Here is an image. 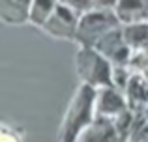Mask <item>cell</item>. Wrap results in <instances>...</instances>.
Instances as JSON below:
<instances>
[{"label": "cell", "instance_id": "6da1fadb", "mask_svg": "<svg viewBox=\"0 0 148 142\" xmlns=\"http://www.w3.org/2000/svg\"><path fill=\"white\" fill-rule=\"evenodd\" d=\"M98 90L81 82L73 94L60 127V142H77L81 133L96 120Z\"/></svg>", "mask_w": 148, "mask_h": 142}, {"label": "cell", "instance_id": "7a4b0ae2", "mask_svg": "<svg viewBox=\"0 0 148 142\" xmlns=\"http://www.w3.org/2000/svg\"><path fill=\"white\" fill-rule=\"evenodd\" d=\"M112 64L94 47H79L75 54V69L81 82L96 88L112 86Z\"/></svg>", "mask_w": 148, "mask_h": 142}, {"label": "cell", "instance_id": "3957f363", "mask_svg": "<svg viewBox=\"0 0 148 142\" xmlns=\"http://www.w3.org/2000/svg\"><path fill=\"white\" fill-rule=\"evenodd\" d=\"M118 26L120 22L112 10H92L81 15L75 41L79 43V47H94L105 34Z\"/></svg>", "mask_w": 148, "mask_h": 142}, {"label": "cell", "instance_id": "277c9868", "mask_svg": "<svg viewBox=\"0 0 148 142\" xmlns=\"http://www.w3.org/2000/svg\"><path fill=\"white\" fill-rule=\"evenodd\" d=\"M79 21L81 15L75 10H71L69 6H66L64 2H58L56 10L53 11V15L49 17V21L43 24V32L49 34L54 39H69L75 41L77 30H79Z\"/></svg>", "mask_w": 148, "mask_h": 142}, {"label": "cell", "instance_id": "5b68a950", "mask_svg": "<svg viewBox=\"0 0 148 142\" xmlns=\"http://www.w3.org/2000/svg\"><path fill=\"white\" fill-rule=\"evenodd\" d=\"M96 51H99L112 66H130L133 60L135 52L131 51V47L124 39V30L122 26L111 30L109 34H105L103 37L94 45Z\"/></svg>", "mask_w": 148, "mask_h": 142}, {"label": "cell", "instance_id": "8992f818", "mask_svg": "<svg viewBox=\"0 0 148 142\" xmlns=\"http://www.w3.org/2000/svg\"><path fill=\"white\" fill-rule=\"evenodd\" d=\"M127 97L126 92L118 90L114 86L109 88H99L98 90V99H96V110L98 116H105V118H118L120 114L127 112Z\"/></svg>", "mask_w": 148, "mask_h": 142}, {"label": "cell", "instance_id": "52a82bcc", "mask_svg": "<svg viewBox=\"0 0 148 142\" xmlns=\"http://www.w3.org/2000/svg\"><path fill=\"white\" fill-rule=\"evenodd\" d=\"M77 142H122V135L112 118L96 116V120L81 133Z\"/></svg>", "mask_w": 148, "mask_h": 142}, {"label": "cell", "instance_id": "ba28073f", "mask_svg": "<svg viewBox=\"0 0 148 142\" xmlns=\"http://www.w3.org/2000/svg\"><path fill=\"white\" fill-rule=\"evenodd\" d=\"M112 11L120 26L148 22V0H118Z\"/></svg>", "mask_w": 148, "mask_h": 142}, {"label": "cell", "instance_id": "9c48e42d", "mask_svg": "<svg viewBox=\"0 0 148 142\" xmlns=\"http://www.w3.org/2000/svg\"><path fill=\"white\" fill-rule=\"evenodd\" d=\"M32 0H0V19L6 24H26L30 19Z\"/></svg>", "mask_w": 148, "mask_h": 142}, {"label": "cell", "instance_id": "30bf717a", "mask_svg": "<svg viewBox=\"0 0 148 142\" xmlns=\"http://www.w3.org/2000/svg\"><path fill=\"white\" fill-rule=\"evenodd\" d=\"M124 39L131 47L133 52H146L148 51V22H137V24L122 26Z\"/></svg>", "mask_w": 148, "mask_h": 142}, {"label": "cell", "instance_id": "8fae6325", "mask_svg": "<svg viewBox=\"0 0 148 142\" xmlns=\"http://www.w3.org/2000/svg\"><path fill=\"white\" fill-rule=\"evenodd\" d=\"M58 2H60V0H32L28 22L34 24V26H38V28H43V24L49 21L53 11L56 10Z\"/></svg>", "mask_w": 148, "mask_h": 142}, {"label": "cell", "instance_id": "7c38bea8", "mask_svg": "<svg viewBox=\"0 0 148 142\" xmlns=\"http://www.w3.org/2000/svg\"><path fill=\"white\" fill-rule=\"evenodd\" d=\"M131 79H133V75L127 69V66H114L112 67V86L114 88L126 92L130 82H131Z\"/></svg>", "mask_w": 148, "mask_h": 142}, {"label": "cell", "instance_id": "4fadbf2b", "mask_svg": "<svg viewBox=\"0 0 148 142\" xmlns=\"http://www.w3.org/2000/svg\"><path fill=\"white\" fill-rule=\"evenodd\" d=\"M60 2H64L66 6H69L71 10H75L79 15H84V13H88V11L96 10L94 0H60Z\"/></svg>", "mask_w": 148, "mask_h": 142}, {"label": "cell", "instance_id": "5bb4252c", "mask_svg": "<svg viewBox=\"0 0 148 142\" xmlns=\"http://www.w3.org/2000/svg\"><path fill=\"white\" fill-rule=\"evenodd\" d=\"M0 142H23V135L17 131V129H11V127H8V125H2Z\"/></svg>", "mask_w": 148, "mask_h": 142}, {"label": "cell", "instance_id": "9a60e30c", "mask_svg": "<svg viewBox=\"0 0 148 142\" xmlns=\"http://www.w3.org/2000/svg\"><path fill=\"white\" fill-rule=\"evenodd\" d=\"M116 4H118V0H94L96 10H114Z\"/></svg>", "mask_w": 148, "mask_h": 142}]
</instances>
